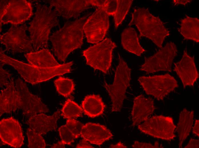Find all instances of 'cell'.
<instances>
[{
  "label": "cell",
  "instance_id": "6da1fadb",
  "mask_svg": "<svg viewBox=\"0 0 199 148\" xmlns=\"http://www.w3.org/2000/svg\"><path fill=\"white\" fill-rule=\"evenodd\" d=\"M0 93V116L18 109L26 116L49 112L46 105L37 96L31 93L20 79L14 82L13 77L4 84ZM1 87V88H2Z\"/></svg>",
  "mask_w": 199,
  "mask_h": 148
},
{
  "label": "cell",
  "instance_id": "7a4b0ae2",
  "mask_svg": "<svg viewBox=\"0 0 199 148\" xmlns=\"http://www.w3.org/2000/svg\"><path fill=\"white\" fill-rule=\"evenodd\" d=\"M86 19L84 17L67 22L50 37L54 54L60 61L65 62L70 53L82 45Z\"/></svg>",
  "mask_w": 199,
  "mask_h": 148
},
{
  "label": "cell",
  "instance_id": "3957f363",
  "mask_svg": "<svg viewBox=\"0 0 199 148\" xmlns=\"http://www.w3.org/2000/svg\"><path fill=\"white\" fill-rule=\"evenodd\" d=\"M53 7L38 3L35 15L28 30L32 43L34 52L39 49H47L51 29L59 23V16Z\"/></svg>",
  "mask_w": 199,
  "mask_h": 148
},
{
  "label": "cell",
  "instance_id": "277c9868",
  "mask_svg": "<svg viewBox=\"0 0 199 148\" xmlns=\"http://www.w3.org/2000/svg\"><path fill=\"white\" fill-rule=\"evenodd\" d=\"M1 65H10L15 69L25 80L32 84L47 81L57 76L70 73L73 61L61 64L51 68H41L35 67L8 56L0 49Z\"/></svg>",
  "mask_w": 199,
  "mask_h": 148
},
{
  "label": "cell",
  "instance_id": "5b68a950",
  "mask_svg": "<svg viewBox=\"0 0 199 148\" xmlns=\"http://www.w3.org/2000/svg\"><path fill=\"white\" fill-rule=\"evenodd\" d=\"M133 25L136 26L140 32V38H148L160 48L162 47L165 38L170 34L161 19L151 14L148 9H134L128 26Z\"/></svg>",
  "mask_w": 199,
  "mask_h": 148
},
{
  "label": "cell",
  "instance_id": "8992f818",
  "mask_svg": "<svg viewBox=\"0 0 199 148\" xmlns=\"http://www.w3.org/2000/svg\"><path fill=\"white\" fill-rule=\"evenodd\" d=\"M118 55L119 62L116 70L113 83L109 85L105 82L103 85L111 98L113 112L120 111L126 91L130 86L131 79V69L118 53Z\"/></svg>",
  "mask_w": 199,
  "mask_h": 148
},
{
  "label": "cell",
  "instance_id": "52a82bcc",
  "mask_svg": "<svg viewBox=\"0 0 199 148\" xmlns=\"http://www.w3.org/2000/svg\"><path fill=\"white\" fill-rule=\"evenodd\" d=\"M117 46L109 38L84 50L83 55L85 57L87 65L95 69L106 73L111 65L113 50Z\"/></svg>",
  "mask_w": 199,
  "mask_h": 148
},
{
  "label": "cell",
  "instance_id": "ba28073f",
  "mask_svg": "<svg viewBox=\"0 0 199 148\" xmlns=\"http://www.w3.org/2000/svg\"><path fill=\"white\" fill-rule=\"evenodd\" d=\"M0 3V30L2 23L17 25L33 15L31 4L27 0H1Z\"/></svg>",
  "mask_w": 199,
  "mask_h": 148
},
{
  "label": "cell",
  "instance_id": "9c48e42d",
  "mask_svg": "<svg viewBox=\"0 0 199 148\" xmlns=\"http://www.w3.org/2000/svg\"><path fill=\"white\" fill-rule=\"evenodd\" d=\"M138 80L147 94L154 96L159 101L163 100L178 87L177 81L168 73L140 77Z\"/></svg>",
  "mask_w": 199,
  "mask_h": 148
},
{
  "label": "cell",
  "instance_id": "30bf717a",
  "mask_svg": "<svg viewBox=\"0 0 199 148\" xmlns=\"http://www.w3.org/2000/svg\"><path fill=\"white\" fill-rule=\"evenodd\" d=\"M137 126L142 132L155 138L170 141L176 137V126L170 116H153Z\"/></svg>",
  "mask_w": 199,
  "mask_h": 148
},
{
  "label": "cell",
  "instance_id": "8fae6325",
  "mask_svg": "<svg viewBox=\"0 0 199 148\" xmlns=\"http://www.w3.org/2000/svg\"><path fill=\"white\" fill-rule=\"evenodd\" d=\"M28 27L26 25H13L8 30L1 36V44L8 51L13 53L34 52L33 46L29 36L26 34Z\"/></svg>",
  "mask_w": 199,
  "mask_h": 148
},
{
  "label": "cell",
  "instance_id": "7c38bea8",
  "mask_svg": "<svg viewBox=\"0 0 199 148\" xmlns=\"http://www.w3.org/2000/svg\"><path fill=\"white\" fill-rule=\"evenodd\" d=\"M177 52L175 44L172 42H168L152 56L145 57V62L140 70L147 74L160 71L171 72L172 63Z\"/></svg>",
  "mask_w": 199,
  "mask_h": 148
},
{
  "label": "cell",
  "instance_id": "4fadbf2b",
  "mask_svg": "<svg viewBox=\"0 0 199 148\" xmlns=\"http://www.w3.org/2000/svg\"><path fill=\"white\" fill-rule=\"evenodd\" d=\"M108 16L103 5L86 20L83 29L88 42L97 44L104 39L109 27Z\"/></svg>",
  "mask_w": 199,
  "mask_h": 148
},
{
  "label": "cell",
  "instance_id": "5bb4252c",
  "mask_svg": "<svg viewBox=\"0 0 199 148\" xmlns=\"http://www.w3.org/2000/svg\"><path fill=\"white\" fill-rule=\"evenodd\" d=\"M0 138L4 144L15 148L21 147L24 144V137L19 122L12 117L1 120Z\"/></svg>",
  "mask_w": 199,
  "mask_h": 148
},
{
  "label": "cell",
  "instance_id": "9a60e30c",
  "mask_svg": "<svg viewBox=\"0 0 199 148\" xmlns=\"http://www.w3.org/2000/svg\"><path fill=\"white\" fill-rule=\"evenodd\" d=\"M174 64V70L181 80L184 88L187 86H193L199 77L194 57L189 56L186 49L180 61Z\"/></svg>",
  "mask_w": 199,
  "mask_h": 148
},
{
  "label": "cell",
  "instance_id": "2e32d148",
  "mask_svg": "<svg viewBox=\"0 0 199 148\" xmlns=\"http://www.w3.org/2000/svg\"><path fill=\"white\" fill-rule=\"evenodd\" d=\"M49 2L58 15L66 19L77 17L91 5L89 0H53Z\"/></svg>",
  "mask_w": 199,
  "mask_h": 148
},
{
  "label": "cell",
  "instance_id": "e0dca14e",
  "mask_svg": "<svg viewBox=\"0 0 199 148\" xmlns=\"http://www.w3.org/2000/svg\"><path fill=\"white\" fill-rule=\"evenodd\" d=\"M156 109L154 100L142 94L135 97L132 112V125L138 126L147 120Z\"/></svg>",
  "mask_w": 199,
  "mask_h": 148
},
{
  "label": "cell",
  "instance_id": "ac0fdd59",
  "mask_svg": "<svg viewBox=\"0 0 199 148\" xmlns=\"http://www.w3.org/2000/svg\"><path fill=\"white\" fill-rule=\"evenodd\" d=\"M80 136L91 144L100 145L112 139L113 135L104 126L89 122L83 125Z\"/></svg>",
  "mask_w": 199,
  "mask_h": 148
},
{
  "label": "cell",
  "instance_id": "d6986e66",
  "mask_svg": "<svg viewBox=\"0 0 199 148\" xmlns=\"http://www.w3.org/2000/svg\"><path fill=\"white\" fill-rule=\"evenodd\" d=\"M61 116L59 110L51 116H47L43 113H39L29 118L26 123L30 128L41 135L56 129L57 122Z\"/></svg>",
  "mask_w": 199,
  "mask_h": 148
},
{
  "label": "cell",
  "instance_id": "ffe728a7",
  "mask_svg": "<svg viewBox=\"0 0 199 148\" xmlns=\"http://www.w3.org/2000/svg\"><path fill=\"white\" fill-rule=\"evenodd\" d=\"M25 56L29 64L41 68L55 67L59 64L47 49L26 54Z\"/></svg>",
  "mask_w": 199,
  "mask_h": 148
},
{
  "label": "cell",
  "instance_id": "44dd1931",
  "mask_svg": "<svg viewBox=\"0 0 199 148\" xmlns=\"http://www.w3.org/2000/svg\"><path fill=\"white\" fill-rule=\"evenodd\" d=\"M121 44L127 51L141 56L146 50L140 45L135 29L129 27L124 30L121 34Z\"/></svg>",
  "mask_w": 199,
  "mask_h": 148
},
{
  "label": "cell",
  "instance_id": "7402d4cb",
  "mask_svg": "<svg viewBox=\"0 0 199 148\" xmlns=\"http://www.w3.org/2000/svg\"><path fill=\"white\" fill-rule=\"evenodd\" d=\"M82 108L85 115L94 118L102 115L106 105L99 95H87L82 102Z\"/></svg>",
  "mask_w": 199,
  "mask_h": 148
},
{
  "label": "cell",
  "instance_id": "603a6c76",
  "mask_svg": "<svg viewBox=\"0 0 199 148\" xmlns=\"http://www.w3.org/2000/svg\"><path fill=\"white\" fill-rule=\"evenodd\" d=\"M194 112L184 109L180 112L176 130L179 138V147L182 148L184 141L189 135L193 124Z\"/></svg>",
  "mask_w": 199,
  "mask_h": 148
},
{
  "label": "cell",
  "instance_id": "cb8c5ba5",
  "mask_svg": "<svg viewBox=\"0 0 199 148\" xmlns=\"http://www.w3.org/2000/svg\"><path fill=\"white\" fill-rule=\"evenodd\" d=\"M184 38L199 42V20L186 15L181 20L180 27L178 29Z\"/></svg>",
  "mask_w": 199,
  "mask_h": 148
},
{
  "label": "cell",
  "instance_id": "d4e9b609",
  "mask_svg": "<svg viewBox=\"0 0 199 148\" xmlns=\"http://www.w3.org/2000/svg\"><path fill=\"white\" fill-rule=\"evenodd\" d=\"M82 108L77 103L68 99L65 102L61 110V115L64 118L75 119L82 116Z\"/></svg>",
  "mask_w": 199,
  "mask_h": 148
},
{
  "label": "cell",
  "instance_id": "484cf974",
  "mask_svg": "<svg viewBox=\"0 0 199 148\" xmlns=\"http://www.w3.org/2000/svg\"><path fill=\"white\" fill-rule=\"evenodd\" d=\"M57 91L65 97L69 96L73 92L75 85L72 80L60 77L54 81Z\"/></svg>",
  "mask_w": 199,
  "mask_h": 148
},
{
  "label": "cell",
  "instance_id": "4316f807",
  "mask_svg": "<svg viewBox=\"0 0 199 148\" xmlns=\"http://www.w3.org/2000/svg\"><path fill=\"white\" fill-rule=\"evenodd\" d=\"M133 1L132 0H117V9L114 16L116 28L122 23Z\"/></svg>",
  "mask_w": 199,
  "mask_h": 148
},
{
  "label": "cell",
  "instance_id": "83f0119b",
  "mask_svg": "<svg viewBox=\"0 0 199 148\" xmlns=\"http://www.w3.org/2000/svg\"><path fill=\"white\" fill-rule=\"evenodd\" d=\"M27 135L29 148H45L46 144L41 135L29 128L27 130Z\"/></svg>",
  "mask_w": 199,
  "mask_h": 148
},
{
  "label": "cell",
  "instance_id": "f1b7e54d",
  "mask_svg": "<svg viewBox=\"0 0 199 148\" xmlns=\"http://www.w3.org/2000/svg\"><path fill=\"white\" fill-rule=\"evenodd\" d=\"M73 135L75 139L78 138L81 135L83 125L75 119H68L65 125Z\"/></svg>",
  "mask_w": 199,
  "mask_h": 148
},
{
  "label": "cell",
  "instance_id": "f546056e",
  "mask_svg": "<svg viewBox=\"0 0 199 148\" xmlns=\"http://www.w3.org/2000/svg\"><path fill=\"white\" fill-rule=\"evenodd\" d=\"M58 130L61 141L65 144L71 145L74 142V137L65 125L61 126Z\"/></svg>",
  "mask_w": 199,
  "mask_h": 148
},
{
  "label": "cell",
  "instance_id": "4dcf8cb0",
  "mask_svg": "<svg viewBox=\"0 0 199 148\" xmlns=\"http://www.w3.org/2000/svg\"><path fill=\"white\" fill-rule=\"evenodd\" d=\"M117 5V0H106L104 5L108 16H114Z\"/></svg>",
  "mask_w": 199,
  "mask_h": 148
},
{
  "label": "cell",
  "instance_id": "1f68e13d",
  "mask_svg": "<svg viewBox=\"0 0 199 148\" xmlns=\"http://www.w3.org/2000/svg\"><path fill=\"white\" fill-rule=\"evenodd\" d=\"M132 147L135 148H163L161 146H159L158 141L155 142L154 145L150 143H142L138 141H135Z\"/></svg>",
  "mask_w": 199,
  "mask_h": 148
},
{
  "label": "cell",
  "instance_id": "d6a6232c",
  "mask_svg": "<svg viewBox=\"0 0 199 148\" xmlns=\"http://www.w3.org/2000/svg\"><path fill=\"white\" fill-rule=\"evenodd\" d=\"M3 66L0 65V87L12 77L11 74L3 68Z\"/></svg>",
  "mask_w": 199,
  "mask_h": 148
},
{
  "label": "cell",
  "instance_id": "836d02e7",
  "mask_svg": "<svg viewBox=\"0 0 199 148\" xmlns=\"http://www.w3.org/2000/svg\"><path fill=\"white\" fill-rule=\"evenodd\" d=\"M76 147L78 148H94L89 144L88 141L83 138L80 141V142L77 145Z\"/></svg>",
  "mask_w": 199,
  "mask_h": 148
},
{
  "label": "cell",
  "instance_id": "e575fe53",
  "mask_svg": "<svg viewBox=\"0 0 199 148\" xmlns=\"http://www.w3.org/2000/svg\"><path fill=\"white\" fill-rule=\"evenodd\" d=\"M199 140H196L191 139L187 145L184 147L185 148H198Z\"/></svg>",
  "mask_w": 199,
  "mask_h": 148
},
{
  "label": "cell",
  "instance_id": "d590c367",
  "mask_svg": "<svg viewBox=\"0 0 199 148\" xmlns=\"http://www.w3.org/2000/svg\"><path fill=\"white\" fill-rule=\"evenodd\" d=\"M91 5L97 7L103 6L106 1L105 0H89Z\"/></svg>",
  "mask_w": 199,
  "mask_h": 148
},
{
  "label": "cell",
  "instance_id": "8d00e7d4",
  "mask_svg": "<svg viewBox=\"0 0 199 148\" xmlns=\"http://www.w3.org/2000/svg\"><path fill=\"white\" fill-rule=\"evenodd\" d=\"M193 133L199 137V120H196L193 129Z\"/></svg>",
  "mask_w": 199,
  "mask_h": 148
},
{
  "label": "cell",
  "instance_id": "74e56055",
  "mask_svg": "<svg viewBox=\"0 0 199 148\" xmlns=\"http://www.w3.org/2000/svg\"><path fill=\"white\" fill-rule=\"evenodd\" d=\"M192 1L190 0H174L173 3L175 5L178 4H183L185 5L188 3Z\"/></svg>",
  "mask_w": 199,
  "mask_h": 148
},
{
  "label": "cell",
  "instance_id": "f35d334b",
  "mask_svg": "<svg viewBox=\"0 0 199 148\" xmlns=\"http://www.w3.org/2000/svg\"><path fill=\"white\" fill-rule=\"evenodd\" d=\"M110 148H127V146H126L121 141H119L117 143L113 145L112 144L110 146Z\"/></svg>",
  "mask_w": 199,
  "mask_h": 148
},
{
  "label": "cell",
  "instance_id": "ab89813d",
  "mask_svg": "<svg viewBox=\"0 0 199 148\" xmlns=\"http://www.w3.org/2000/svg\"><path fill=\"white\" fill-rule=\"evenodd\" d=\"M65 144L61 141L53 145L51 148H65Z\"/></svg>",
  "mask_w": 199,
  "mask_h": 148
}]
</instances>
